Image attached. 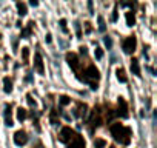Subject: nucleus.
<instances>
[{
	"instance_id": "nucleus-1",
	"label": "nucleus",
	"mask_w": 157,
	"mask_h": 148,
	"mask_svg": "<svg viewBox=\"0 0 157 148\" xmlns=\"http://www.w3.org/2000/svg\"><path fill=\"white\" fill-rule=\"evenodd\" d=\"M109 130H111V134L114 136V139L117 142H120L122 145H129V142H131V128H128L122 123H113Z\"/></svg>"
},
{
	"instance_id": "nucleus-2",
	"label": "nucleus",
	"mask_w": 157,
	"mask_h": 148,
	"mask_svg": "<svg viewBox=\"0 0 157 148\" xmlns=\"http://www.w3.org/2000/svg\"><path fill=\"white\" fill-rule=\"evenodd\" d=\"M65 145H66V148H86L83 137H82L80 134H77V133H75Z\"/></svg>"
},
{
	"instance_id": "nucleus-3",
	"label": "nucleus",
	"mask_w": 157,
	"mask_h": 148,
	"mask_svg": "<svg viewBox=\"0 0 157 148\" xmlns=\"http://www.w3.org/2000/svg\"><path fill=\"white\" fill-rule=\"evenodd\" d=\"M136 45H137V39H136L134 36H129V37H126V39L123 40V43H122V46H123V51H125L126 54H132V53L136 51Z\"/></svg>"
},
{
	"instance_id": "nucleus-4",
	"label": "nucleus",
	"mask_w": 157,
	"mask_h": 148,
	"mask_svg": "<svg viewBox=\"0 0 157 148\" xmlns=\"http://www.w3.org/2000/svg\"><path fill=\"white\" fill-rule=\"evenodd\" d=\"M74 134H75V131H74L72 128H69V127H63L62 131H60V134H59V140L63 142V143H66Z\"/></svg>"
},
{
	"instance_id": "nucleus-5",
	"label": "nucleus",
	"mask_w": 157,
	"mask_h": 148,
	"mask_svg": "<svg viewBox=\"0 0 157 148\" xmlns=\"http://www.w3.org/2000/svg\"><path fill=\"white\" fill-rule=\"evenodd\" d=\"M66 60H68L69 66H71L75 72H78V65H80V60H78L77 54H74V53H68V54H66Z\"/></svg>"
},
{
	"instance_id": "nucleus-6",
	"label": "nucleus",
	"mask_w": 157,
	"mask_h": 148,
	"mask_svg": "<svg viewBox=\"0 0 157 148\" xmlns=\"http://www.w3.org/2000/svg\"><path fill=\"white\" fill-rule=\"evenodd\" d=\"M114 116H119V117H128V105H126V102H125V99H119V110H117V113L114 114Z\"/></svg>"
},
{
	"instance_id": "nucleus-7",
	"label": "nucleus",
	"mask_w": 157,
	"mask_h": 148,
	"mask_svg": "<svg viewBox=\"0 0 157 148\" xmlns=\"http://www.w3.org/2000/svg\"><path fill=\"white\" fill-rule=\"evenodd\" d=\"M28 142V136H26V133L25 131H17L16 134H14V143L16 145H19V146H22V145H25Z\"/></svg>"
},
{
	"instance_id": "nucleus-8",
	"label": "nucleus",
	"mask_w": 157,
	"mask_h": 148,
	"mask_svg": "<svg viewBox=\"0 0 157 148\" xmlns=\"http://www.w3.org/2000/svg\"><path fill=\"white\" fill-rule=\"evenodd\" d=\"M34 68H36V71H37L39 74H43V72H45V69H43V60H42V56H40V53H37V54H36Z\"/></svg>"
},
{
	"instance_id": "nucleus-9",
	"label": "nucleus",
	"mask_w": 157,
	"mask_h": 148,
	"mask_svg": "<svg viewBox=\"0 0 157 148\" xmlns=\"http://www.w3.org/2000/svg\"><path fill=\"white\" fill-rule=\"evenodd\" d=\"M5 119H6V125L8 127H13V119H11V105H6L5 108Z\"/></svg>"
},
{
	"instance_id": "nucleus-10",
	"label": "nucleus",
	"mask_w": 157,
	"mask_h": 148,
	"mask_svg": "<svg viewBox=\"0 0 157 148\" xmlns=\"http://www.w3.org/2000/svg\"><path fill=\"white\" fill-rule=\"evenodd\" d=\"M131 71L136 74V76H140V66H139V60L137 59L131 60Z\"/></svg>"
},
{
	"instance_id": "nucleus-11",
	"label": "nucleus",
	"mask_w": 157,
	"mask_h": 148,
	"mask_svg": "<svg viewBox=\"0 0 157 148\" xmlns=\"http://www.w3.org/2000/svg\"><path fill=\"white\" fill-rule=\"evenodd\" d=\"M134 23H136V17H134V13H132V11L126 13V25H128V26H132Z\"/></svg>"
},
{
	"instance_id": "nucleus-12",
	"label": "nucleus",
	"mask_w": 157,
	"mask_h": 148,
	"mask_svg": "<svg viewBox=\"0 0 157 148\" xmlns=\"http://www.w3.org/2000/svg\"><path fill=\"white\" fill-rule=\"evenodd\" d=\"M3 84H5V93H11L13 91V82H11V79L10 77H5L3 79Z\"/></svg>"
},
{
	"instance_id": "nucleus-13",
	"label": "nucleus",
	"mask_w": 157,
	"mask_h": 148,
	"mask_svg": "<svg viewBox=\"0 0 157 148\" xmlns=\"http://www.w3.org/2000/svg\"><path fill=\"white\" fill-rule=\"evenodd\" d=\"M17 119H19L20 122L26 119V110H25V108H22V107H20V108L17 110Z\"/></svg>"
},
{
	"instance_id": "nucleus-14",
	"label": "nucleus",
	"mask_w": 157,
	"mask_h": 148,
	"mask_svg": "<svg viewBox=\"0 0 157 148\" xmlns=\"http://www.w3.org/2000/svg\"><path fill=\"white\" fill-rule=\"evenodd\" d=\"M117 79L120 80V82H126V76H125V71L122 69V68H117Z\"/></svg>"
},
{
	"instance_id": "nucleus-15",
	"label": "nucleus",
	"mask_w": 157,
	"mask_h": 148,
	"mask_svg": "<svg viewBox=\"0 0 157 148\" xmlns=\"http://www.w3.org/2000/svg\"><path fill=\"white\" fill-rule=\"evenodd\" d=\"M33 25H34V22H29V26H28L26 29H23V31H22V36H20L22 39H26V37L31 34V28H33Z\"/></svg>"
},
{
	"instance_id": "nucleus-16",
	"label": "nucleus",
	"mask_w": 157,
	"mask_h": 148,
	"mask_svg": "<svg viewBox=\"0 0 157 148\" xmlns=\"http://www.w3.org/2000/svg\"><path fill=\"white\" fill-rule=\"evenodd\" d=\"M49 120H51L52 125H57V123H59V120H57V111H56V110L51 111V114H49Z\"/></svg>"
},
{
	"instance_id": "nucleus-17",
	"label": "nucleus",
	"mask_w": 157,
	"mask_h": 148,
	"mask_svg": "<svg viewBox=\"0 0 157 148\" xmlns=\"http://www.w3.org/2000/svg\"><path fill=\"white\" fill-rule=\"evenodd\" d=\"M17 10H19V14H20V16H25V14H26V5H25V3H20V2H19V3H17Z\"/></svg>"
},
{
	"instance_id": "nucleus-18",
	"label": "nucleus",
	"mask_w": 157,
	"mask_h": 148,
	"mask_svg": "<svg viewBox=\"0 0 157 148\" xmlns=\"http://www.w3.org/2000/svg\"><path fill=\"white\" fill-rule=\"evenodd\" d=\"M94 146H96V148H105V146H106V142H105L103 139H96V140H94Z\"/></svg>"
},
{
	"instance_id": "nucleus-19",
	"label": "nucleus",
	"mask_w": 157,
	"mask_h": 148,
	"mask_svg": "<svg viewBox=\"0 0 157 148\" xmlns=\"http://www.w3.org/2000/svg\"><path fill=\"white\" fill-rule=\"evenodd\" d=\"M69 102H71V99H69L68 96H62V97H60V105H68Z\"/></svg>"
},
{
	"instance_id": "nucleus-20",
	"label": "nucleus",
	"mask_w": 157,
	"mask_h": 148,
	"mask_svg": "<svg viewBox=\"0 0 157 148\" xmlns=\"http://www.w3.org/2000/svg\"><path fill=\"white\" fill-rule=\"evenodd\" d=\"M99 29L102 33L105 31V20H103V17H99Z\"/></svg>"
},
{
	"instance_id": "nucleus-21",
	"label": "nucleus",
	"mask_w": 157,
	"mask_h": 148,
	"mask_svg": "<svg viewBox=\"0 0 157 148\" xmlns=\"http://www.w3.org/2000/svg\"><path fill=\"white\" fill-rule=\"evenodd\" d=\"M22 54H23V60H25V62H28V56H29L28 48H22Z\"/></svg>"
},
{
	"instance_id": "nucleus-22",
	"label": "nucleus",
	"mask_w": 157,
	"mask_h": 148,
	"mask_svg": "<svg viewBox=\"0 0 157 148\" xmlns=\"http://www.w3.org/2000/svg\"><path fill=\"white\" fill-rule=\"evenodd\" d=\"M103 42H105V45H106L108 48H111V46H113V40H111V37H108V36H106V37L103 39Z\"/></svg>"
},
{
	"instance_id": "nucleus-23",
	"label": "nucleus",
	"mask_w": 157,
	"mask_h": 148,
	"mask_svg": "<svg viewBox=\"0 0 157 148\" xmlns=\"http://www.w3.org/2000/svg\"><path fill=\"white\" fill-rule=\"evenodd\" d=\"M96 57H97V59H102V57H103V51H102L100 48H96Z\"/></svg>"
},
{
	"instance_id": "nucleus-24",
	"label": "nucleus",
	"mask_w": 157,
	"mask_h": 148,
	"mask_svg": "<svg viewBox=\"0 0 157 148\" xmlns=\"http://www.w3.org/2000/svg\"><path fill=\"white\" fill-rule=\"evenodd\" d=\"M60 26H62V29L66 33V20H65V19H62V20H60Z\"/></svg>"
},
{
	"instance_id": "nucleus-25",
	"label": "nucleus",
	"mask_w": 157,
	"mask_h": 148,
	"mask_svg": "<svg viewBox=\"0 0 157 148\" xmlns=\"http://www.w3.org/2000/svg\"><path fill=\"white\" fill-rule=\"evenodd\" d=\"M28 102H29V105H31V107H36V102L31 99V96H29V94H28Z\"/></svg>"
},
{
	"instance_id": "nucleus-26",
	"label": "nucleus",
	"mask_w": 157,
	"mask_h": 148,
	"mask_svg": "<svg viewBox=\"0 0 157 148\" xmlns=\"http://www.w3.org/2000/svg\"><path fill=\"white\" fill-rule=\"evenodd\" d=\"M29 5H31V6H37V5H39V2H37V0H31Z\"/></svg>"
},
{
	"instance_id": "nucleus-27",
	"label": "nucleus",
	"mask_w": 157,
	"mask_h": 148,
	"mask_svg": "<svg viewBox=\"0 0 157 148\" xmlns=\"http://www.w3.org/2000/svg\"><path fill=\"white\" fill-rule=\"evenodd\" d=\"M117 20V11H114V14H113V22H116Z\"/></svg>"
},
{
	"instance_id": "nucleus-28",
	"label": "nucleus",
	"mask_w": 157,
	"mask_h": 148,
	"mask_svg": "<svg viewBox=\"0 0 157 148\" xmlns=\"http://www.w3.org/2000/svg\"><path fill=\"white\" fill-rule=\"evenodd\" d=\"M46 42H48V43L51 42V36H49V34H46Z\"/></svg>"
}]
</instances>
